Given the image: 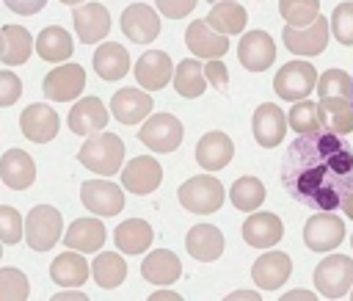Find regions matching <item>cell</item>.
I'll return each mask as SVG.
<instances>
[{
	"mask_svg": "<svg viewBox=\"0 0 353 301\" xmlns=\"http://www.w3.org/2000/svg\"><path fill=\"white\" fill-rule=\"evenodd\" d=\"M284 191L312 210H339L353 191V149L334 133H301L281 157Z\"/></svg>",
	"mask_w": 353,
	"mask_h": 301,
	"instance_id": "obj_1",
	"label": "cell"
},
{
	"mask_svg": "<svg viewBox=\"0 0 353 301\" xmlns=\"http://www.w3.org/2000/svg\"><path fill=\"white\" fill-rule=\"evenodd\" d=\"M77 160L88 171H94V174L113 177V174H119V168L124 163V144L113 133H102V130L99 133H91L88 141L80 146Z\"/></svg>",
	"mask_w": 353,
	"mask_h": 301,
	"instance_id": "obj_2",
	"label": "cell"
},
{
	"mask_svg": "<svg viewBox=\"0 0 353 301\" xmlns=\"http://www.w3.org/2000/svg\"><path fill=\"white\" fill-rule=\"evenodd\" d=\"M63 232V218L52 204H36L22 221V237L33 251H50Z\"/></svg>",
	"mask_w": 353,
	"mask_h": 301,
	"instance_id": "obj_3",
	"label": "cell"
},
{
	"mask_svg": "<svg viewBox=\"0 0 353 301\" xmlns=\"http://www.w3.org/2000/svg\"><path fill=\"white\" fill-rule=\"evenodd\" d=\"M176 196L188 213H199V215H210V213H218L223 207V185L212 174L185 179L179 185Z\"/></svg>",
	"mask_w": 353,
	"mask_h": 301,
	"instance_id": "obj_4",
	"label": "cell"
},
{
	"mask_svg": "<svg viewBox=\"0 0 353 301\" xmlns=\"http://www.w3.org/2000/svg\"><path fill=\"white\" fill-rule=\"evenodd\" d=\"M314 287L325 298H342L353 287V257L331 254L314 268Z\"/></svg>",
	"mask_w": 353,
	"mask_h": 301,
	"instance_id": "obj_5",
	"label": "cell"
},
{
	"mask_svg": "<svg viewBox=\"0 0 353 301\" xmlns=\"http://www.w3.org/2000/svg\"><path fill=\"white\" fill-rule=\"evenodd\" d=\"M182 135H185V127H182V122H179L176 116H171V113H154V116H149V119L143 122V127L138 130V141H141L143 146H149L152 152H160V155L179 149Z\"/></svg>",
	"mask_w": 353,
	"mask_h": 301,
	"instance_id": "obj_6",
	"label": "cell"
},
{
	"mask_svg": "<svg viewBox=\"0 0 353 301\" xmlns=\"http://www.w3.org/2000/svg\"><path fill=\"white\" fill-rule=\"evenodd\" d=\"M281 41H284V47H287L292 55H301V58L320 55V52L325 50V44H328V19L317 14V17H314L309 25H303V28L284 25Z\"/></svg>",
	"mask_w": 353,
	"mask_h": 301,
	"instance_id": "obj_7",
	"label": "cell"
},
{
	"mask_svg": "<svg viewBox=\"0 0 353 301\" xmlns=\"http://www.w3.org/2000/svg\"><path fill=\"white\" fill-rule=\"evenodd\" d=\"M314 83H317V69H314L309 61L298 58V61L284 64V66L276 72V77H273V91H276L281 99H303V97L312 94Z\"/></svg>",
	"mask_w": 353,
	"mask_h": 301,
	"instance_id": "obj_8",
	"label": "cell"
},
{
	"mask_svg": "<svg viewBox=\"0 0 353 301\" xmlns=\"http://www.w3.org/2000/svg\"><path fill=\"white\" fill-rule=\"evenodd\" d=\"M342 240H345V221L334 215V210L314 213L303 226V243L317 254L336 249Z\"/></svg>",
	"mask_w": 353,
	"mask_h": 301,
	"instance_id": "obj_9",
	"label": "cell"
},
{
	"mask_svg": "<svg viewBox=\"0 0 353 301\" xmlns=\"http://www.w3.org/2000/svg\"><path fill=\"white\" fill-rule=\"evenodd\" d=\"M85 88V69L80 64H61L44 75L41 91L52 102H72Z\"/></svg>",
	"mask_w": 353,
	"mask_h": 301,
	"instance_id": "obj_10",
	"label": "cell"
},
{
	"mask_svg": "<svg viewBox=\"0 0 353 301\" xmlns=\"http://www.w3.org/2000/svg\"><path fill=\"white\" fill-rule=\"evenodd\" d=\"M80 199L94 215H116L124 210V191L110 179H85L80 185Z\"/></svg>",
	"mask_w": 353,
	"mask_h": 301,
	"instance_id": "obj_11",
	"label": "cell"
},
{
	"mask_svg": "<svg viewBox=\"0 0 353 301\" xmlns=\"http://www.w3.org/2000/svg\"><path fill=\"white\" fill-rule=\"evenodd\" d=\"M19 127H22V135L33 144H47L58 135V127H61V119L58 113L47 105V102H33L22 110L19 116Z\"/></svg>",
	"mask_w": 353,
	"mask_h": 301,
	"instance_id": "obj_12",
	"label": "cell"
},
{
	"mask_svg": "<svg viewBox=\"0 0 353 301\" xmlns=\"http://www.w3.org/2000/svg\"><path fill=\"white\" fill-rule=\"evenodd\" d=\"M121 30L135 44H149L160 36V17L146 3H132L121 14Z\"/></svg>",
	"mask_w": 353,
	"mask_h": 301,
	"instance_id": "obj_13",
	"label": "cell"
},
{
	"mask_svg": "<svg viewBox=\"0 0 353 301\" xmlns=\"http://www.w3.org/2000/svg\"><path fill=\"white\" fill-rule=\"evenodd\" d=\"M251 127H254V138L259 146L265 149H273L284 141L287 135V116L284 110L276 105V102H262L256 110H254V119H251Z\"/></svg>",
	"mask_w": 353,
	"mask_h": 301,
	"instance_id": "obj_14",
	"label": "cell"
},
{
	"mask_svg": "<svg viewBox=\"0 0 353 301\" xmlns=\"http://www.w3.org/2000/svg\"><path fill=\"white\" fill-rule=\"evenodd\" d=\"M121 171V185L130 191V193H152L160 182H163V166L149 157V155H141V157H132Z\"/></svg>",
	"mask_w": 353,
	"mask_h": 301,
	"instance_id": "obj_15",
	"label": "cell"
},
{
	"mask_svg": "<svg viewBox=\"0 0 353 301\" xmlns=\"http://www.w3.org/2000/svg\"><path fill=\"white\" fill-rule=\"evenodd\" d=\"M237 58L248 72H265L276 61V41L265 30L243 33L237 44Z\"/></svg>",
	"mask_w": 353,
	"mask_h": 301,
	"instance_id": "obj_16",
	"label": "cell"
},
{
	"mask_svg": "<svg viewBox=\"0 0 353 301\" xmlns=\"http://www.w3.org/2000/svg\"><path fill=\"white\" fill-rule=\"evenodd\" d=\"M232 157H234V144H232V138H229L226 133H221V130L204 133V135L199 138V144H196V163H199L201 168H207V171H221V168H226V166L232 163Z\"/></svg>",
	"mask_w": 353,
	"mask_h": 301,
	"instance_id": "obj_17",
	"label": "cell"
},
{
	"mask_svg": "<svg viewBox=\"0 0 353 301\" xmlns=\"http://www.w3.org/2000/svg\"><path fill=\"white\" fill-rule=\"evenodd\" d=\"M72 22H74L77 39L83 44H97L110 33V14L102 3H85V6L74 8Z\"/></svg>",
	"mask_w": 353,
	"mask_h": 301,
	"instance_id": "obj_18",
	"label": "cell"
},
{
	"mask_svg": "<svg viewBox=\"0 0 353 301\" xmlns=\"http://www.w3.org/2000/svg\"><path fill=\"white\" fill-rule=\"evenodd\" d=\"M185 44L199 58H223L229 52V36L212 30L204 19H196L185 30Z\"/></svg>",
	"mask_w": 353,
	"mask_h": 301,
	"instance_id": "obj_19",
	"label": "cell"
},
{
	"mask_svg": "<svg viewBox=\"0 0 353 301\" xmlns=\"http://www.w3.org/2000/svg\"><path fill=\"white\" fill-rule=\"evenodd\" d=\"M290 273H292V260L287 251H268L256 257V262L251 265V279L262 290H279L290 279Z\"/></svg>",
	"mask_w": 353,
	"mask_h": 301,
	"instance_id": "obj_20",
	"label": "cell"
},
{
	"mask_svg": "<svg viewBox=\"0 0 353 301\" xmlns=\"http://www.w3.org/2000/svg\"><path fill=\"white\" fill-rule=\"evenodd\" d=\"M171 72H174V64H171L168 52H163V50H149L135 61V80L146 91L165 88L171 83Z\"/></svg>",
	"mask_w": 353,
	"mask_h": 301,
	"instance_id": "obj_21",
	"label": "cell"
},
{
	"mask_svg": "<svg viewBox=\"0 0 353 301\" xmlns=\"http://www.w3.org/2000/svg\"><path fill=\"white\" fill-rule=\"evenodd\" d=\"M243 240L254 249H270L284 237V224L273 213H251L240 229Z\"/></svg>",
	"mask_w": 353,
	"mask_h": 301,
	"instance_id": "obj_22",
	"label": "cell"
},
{
	"mask_svg": "<svg viewBox=\"0 0 353 301\" xmlns=\"http://www.w3.org/2000/svg\"><path fill=\"white\" fill-rule=\"evenodd\" d=\"M108 124V108L102 105L99 97H85V99H77L69 110V130L74 135H91V133H99L105 130Z\"/></svg>",
	"mask_w": 353,
	"mask_h": 301,
	"instance_id": "obj_23",
	"label": "cell"
},
{
	"mask_svg": "<svg viewBox=\"0 0 353 301\" xmlns=\"http://www.w3.org/2000/svg\"><path fill=\"white\" fill-rule=\"evenodd\" d=\"M223 246H226L223 232H221L218 226H212V224H199V226H193V229L188 232V237H185L188 254H190L193 260H199V262H212V260H218V257L223 254Z\"/></svg>",
	"mask_w": 353,
	"mask_h": 301,
	"instance_id": "obj_24",
	"label": "cell"
},
{
	"mask_svg": "<svg viewBox=\"0 0 353 301\" xmlns=\"http://www.w3.org/2000/svg\"><path fill=\"white\" fill-rule=\"evenodd\" d=\"M110 113L121 124H138L152 113V97L138 88H121L110 99Z\"/></svg>",
	"mask_w": 353,
	"mask_h": 301,
	"instance_id": "obj_25",
	"label": "cell"
},
{
	"mask_svg": "<svg viewBox=\"0 0 353 301\" xmlns=\"http://www.w3.org/2000/svg\"><path fill=\"white\" fill-rule=\"evenodd\" d=\"M0 179L11 188V191H25L33 185L36 179V166L33 157L25 149H8L0 157Z\"/></svg>",
	"mask_w": 353,
	"mask_h": 301,
	"instance_id": "obj_26",
	"label": "cell"
},
{
	"mask_svg": "<svg viewBox=\"0 0 353 301\" xmlns=\"http://www.w3.org/2000/svg\"><path fill=\"white\" fill-rule=\"evenodd\" d=\"M141 273H143L146 282L165 287V284H174V282L179 279L182 262H179V257H176L174 251H168V249H154V251H149V254L143 257Z\"/></svg>",
	"mask_w": 353,
	"mask_h": 301,
	"instance_id": "obj_27",
	"label": "cell"
},
{
	"mask_svg": "<svg viewBox=\"0 0 353 301\" xmlns=\"http://www.w3.org/2000/svg\"><path fill=\"white\" fill-rule=\"evenodd\" d=\"M63 243L72 249V251H83V254H91V251H99L102 243H105V226L99 218H77L72 221V226L61 235Z\"/></svg>",
	"mask_w": 353,
	"mask_h": 301,
	"instance_id": "obj_28",
	"label": "cell"
},
{
	"mask_svg": "<svg viewBox=\"0 0 353 301\" xmlns=\"http://www.w3.org/2000/svg\"><path fill=\"white\" fill-rule=\"evenodd\" d=\"M94 72L108 83L121 80L130 72V52L116 41L99 44L97 52H94Z\"/></svg>",
	"mask_w": 353,
	"mask_h": 301,
	"instance_id": "obj_29",
	"label": "cell"
},
{
	"mask_svg": "<svg viewBox=\"0 0 353 301\" xmlns=\"http://www.w3.org/2000/svg\"><path fill=\"white\" fill-rule=\"evenodd\" d=\"M33 36L22 25H3L0 28V61L6 66H19L30 58Z\"/></svg>",
	"mask_w": 353,
	"mask_h": 301,
	"instance_id": "obj_30",
	"label": "cell"
},
{
	"mask_svg": "<svg viewBox=\"0 0 353 301\" xmlns=\"http://www.w3.org/2000/svg\"><path fill=\"white\" fill-rule=\"evenodd\" d=\"M50 279L55 282V284H61V287H80L85 279H88V262H85V257L77 251H63V254H58L55 260H52V265H50Z\"/></svg>",
	"mask_w": 353,
	"mask_h": 301,
	"instance_id": "obj_31",
	"label": "cell"
},
{
	"mask_svg": "<svg viewBox=\"0 0 353 301\" xmlns=\"http://www.w3.org/2000/svg\"><path fill=\"white\" fill-rule=\"evenodd\" d=\"M204 22L212 30L232 36V33H243V28L248 22V11L234 0H218V3H212V8H210Z\"/></svg>",
	"mask_w": 353,
	"mask_h": 301,
	"instance_id": "obj_32",
	"label": "cell"
},
{
	"mask_svg": "<svg viewBox=\"0 0 353 301\" xmlns=\"http://www.w3.org/2000/svg\"><path fill=\"white\" fill-rule=\"evenodd\" d=\"M113 240L121 254H143L152 246V226L143 218H127L116 226Z\"/></svg>",
	"mask_w": 353,
	"mask_h": 301,
	"instance_id": "obj_33",
	"label": "cell"
},
{
	"mask_svg": "<svg viewBox=\"0 0 353 301\" xmlns=\"http://www.w3.org/2000/svg\"><path fill=\"white\" fill-rule=\"evenodd\" d=\"M74 44H72V36L58 28V25H47L39 36H36V52L41 61H50V64H61L72 55Z\"/></svg>",
	"mask_w": 353,
	"mask_h": 301,
	"instance_id": "obj_34",
	"label": "cell"
},
{
	"mask_svg": "<svg viewBox=\"0 0 353 301\" xmlns=\"http://www.w3.org/2000/svg\"><path fill=\"white\" fill-rule=\"evenodd\" d=\"M317 105H320L323 127H328V133H334V135L353 133V105L347 97H325Z\"/></svg>",
	"mask_w": 353,
	"mask_h": 301,
	"instance_id": "obj_35",
	"label": "cell"
},
{
	"mask_svg": "<svg viewBox=\"0 0 353 301\" xmlns=\"http://www.w3.org/2000/svg\"><path fill=\"white\" fill-rule=\"evenodd\" d=\"M91 276H94V282H97L102 290H113V287H119V284L124 282V276H127V262H124V257L116 254V251H102V254H97L94 262H91Z\"/></svg>",
	"mask_w": 353,
	"mask_h": 301,
	"instance_id": "obj_36",
	"label": "cell"
},
{
	"mask_svg": "<svg viewBox=\"0 0 353 301\" xmlns=\"http://www.w3.org/2000/svg\"><path fill=\"white\" fill-rule=\"evenodd\" d=\"M171 80H174V88L179 97H199L204 88H207V77H204V69L199 66L196 58H185L176 64V69L171 72Z\"/></svg>",
	"mask_w": 353,
	"mask_h": 301,
	"instance_id": "obj_37",
	"label": "cell"
},
{
	"mask_svg": "<svg viewBox=\"0 0 353 301\" xmlns=\"http://www.w3.org/2000/svg\"><path fill=\"white\" fill-rule=\"evenodd\" d=\"M265 193L268 191H265V185L256 177H237L234 185H232V191H229V199H232V204L237 210L251 213V210H256L265 202Z\"/></svg>",
	"mask_w": 353,
	"mask_h": 301,
	"instance_id": "obj_38",
	"label": "cell"
},
{
	"mask_svg": "<svg viewBox=\"0 0 353 301\" xmlns=\"http://www.w3.org/2000/svg\"><path fill=\"white\" fill-rule=\"evenodd\" d=\"M287 124L301 135V133H317L323 130V116H320V105L312 99H295V105L287 113Z\"/></svg>",
	"mask_w": 353,
	"mask_h": 301,
	"instance_id": "obj_39",
	"label": "cell"
},
{
	"mask_svg": "<svg viewBox=\"0 0 353 301\" xmlns=\"http://www.w3.org/2000/svg\"><path fill=\"white\" fill-rule=\"evenodd\" d=\"M279 14L284 17V25L303 28L320 14V0H279Z\"/></svg>",
	"mask_w": 353,
	"mask_h": 301,
	"instance_id": "obj_40",
	"label": "cell"
},
{
	"mask_svg": "<svg viewBox=\"0 0 353 301\" xmlns=\"http://www.w3.org/2000/svg\"><path fill=\"white\" fill-rule=\"evenodd\" d=\"M314 88H317L320 99H325V97H347L350 99V75L342 69H325L317 77Z\"/></svg>",
	"mask_w": 353,
	"mask_h": 301,
	"instance_id": "obj_41",
	"label": "cell"
},
{
	"mask_svg": "<svg viewBox=\"0 0 353 301\" xmlns=\"http://www.w3.org/2000/svg\"><path fill=\"white\" fill-rule=\"evenodd\" d=\"M28 293L30 284L19 268H0V301H22Z\"/></svg>",
	"mask_w": 353,
	"mask_h": 301,
	"instance_id": "obj_42",
	"label": "cell"
},
{
	"mask_svg": "<svg viewBox=\"0 0 353 301\" xmlns=\"http://www.w3.org/2000/svg\"><path fill=\"white\" fill-rule=\"evenodd\" d=\"M331 30H334V39L345 47H353V0H345L334 8L331 14Z\"/></svg>",
	"mask_w": 353,
	"mask_h": 301,
	"instance_id": "obj_43",
	"label": "cell"
},
{
	"mask_svg": "<svg viewBox=\"0 0 353 301\" xmlns=\"http://www.w3.org/2000/svg\"><path fill=\"white\" fill-rule=\"evenodd\" d=\"M22 240V215L17 207L0 204V243H19Z\"/></svg>",
	"mask_w": 353,
	"mask_h": 301,
	"instance_id": "obj_44",
	"label": "cell"
},
{
	"mask_svg": "<svg viewBox=\"0 0 353 301\" xmlns=\"http://www.w3.org/2000/svg\"><path fill=\"white\" fill-rule=\"evenodd\" d=\"M19 97H22V80L14 72L0 69V108L14 105Z\"/></svg>",
	"mask_w": 353,
	"mask_h": 301,
	"instance_id": "obj_45",
	"label": "cell"
},
{
	"mask_svg": "<svg viewBox=\"0 0 353 301\" xmlns=\"http://www.w3.org/2000/svg\"><path fill=\"white\" fill-rule=\"evenodd\" d=\"M157 11L165 14L168 19H182L196 8V0H154Z\"/></svg>",
	"mask_w": 353,
	"mask_h": 301,
	"instance_id": "obj_46",
	"label": "cell"
},
{
	"mask_svg": "<svg viewBox=\"0 0 353 301\" xmlns=\"http://www.w3.org/2000/svg\"><path fill=\"white\" fill-rule=\"evenodd\" d=\"M201 69H204L207 83H212L218 91H226V86H229V72H226V66H223L221 58H210V64L201 66Z\"/></svg>",
	"mask_w": 353,
	"mask_h": 301,
	"instance_id": "obj_47",
	"label": "cell"
},
{
	"mask_svg": "<svg viewBox=\"0 0 353 301\" xmlns=\"http://www.w3.org/2000/svg\"><path fill=\"white\" fill-rule=\"evenodd\" d=\"M14 14H22V17H30V14H39L47 0H3Z\"/></svg>",
	"mask_w": 353,
	"mask_h": 301,
	"instance_id": "obj_48",
	"label": "cell"
},
{
	"mask_svg": "<svg viewBox=\"0 0 353 301\" xmlns=\"http://www.w3.org/2000/svg\"><path fill=\"white\" fill-rule=\"evenodd\" d=\"M256 298H259L256 290H234V293H229V301H256Z\"/></svg>",
	"mask_w": 353,
	"mask_h": 301,
	"instance_id": "obj_49",
	"label": "cell"
},
{
	"mask_svg": "<svg viewBox=\"0 0 353 301\" xmlns=\"http://www.w3.org/2000/svg\"><path fill=\"white\" fill-rule=\"evenodd\" d=\"M55 298H58V301H83V298H88V295L80 293V290H63V293H55Z\"/></svg>",
	"mask_w": 353,
	"mask_h": 301,
	"instance_id": "obj_50",
	"label": "cell"
},
{
	"mask_svg": "<svg viewBox=\"0 0 353 301\" xmlns=\"http://www.w3.org/2000/svg\"><path fill=\"white\" fill-rule=\"evenodd\" d=\"M149 298H152V301H176L179 293H174V290H154Z\"/></svg>",
	"mask_w": 353,
	"mask_h": 301,
	"instance_id": "obj_51",
	"label": "cell"
},
{
	"mask_svg": "<svg viewBox=\"0 0 353 301\" xmlns=\"http://www.w3.org/2000/svg\"><path fill=\"white\" fill-rule=\"evenodd\" d=\"M284 298H290V301H312L314 293H312V290H290Z\"/></svg>",
	"mask_w": 353,
	"mask_h": 301,
	"instance_id": "obj_52",
	"label": "cell"
},
{
	"mask_svg": "<svg viewBox=\"0 0 353 301\" xmlns=\"http://www.w3.org/2000/svg\"><path fill=\"white\" fill-rule=\"evenodd\" d=\"M339 207L345 210V215H347V218H353V191H350V193L342 199V204H339Z\"/></svg>",
	"mask_w": 353,
	"mask_h": 301,
	"instance_id": "obj_53",
	"label": "cell"
},
{
	"mask_svg": "<svg viewBox=\"0 0 353 301\" xmlns=\"http://www.w3.org/2000/svg\"><path fill=\"white\" fill-rule=\"evenodd\" d=\"M58 3H66V6H77V3H83V0H58Z\"/></svg>",
	"mask_w": 353,
	"mask_h": 301,
	"instance_id": "obj_54",
	"label": "cell"
},
{
	"mask_svg": "<svg viewBox=\"0 0 353 301\" xmlns=\"http://www.w3.org/2000/svg\"><path fill=\"white\" fill-rule=\"evenodd\" d=\"M350 105H353V77H350Z\"/></svg>",
	"mask_w": 353,
	"mask_h": 301,
	"instance_id": "obj_55",
	"label": "cell"
},
{
	"mask_svg": "<svg viewBox=\"0 0 353 301\" xmlns=\"http://www.w3.org/2000/svg\"><path fill=\"white\" fill-rule=\"evenodd\" d=\"M207 3H218V0H207Z\"/></svg>",
	"mask_w": 353,
	"mask_h": 301,
	"instance_id": "obj_56",
	"label": "cell"
},
{
	"mask_svg": "<svg viewBox=\"0 0 353 301\" xmlns=\"http://www.w3.org/2000/svg\"><path fill=\"white\" fill-rule=\"evenodd\" d=\"M0 257H3V249H0Z\"/></svg>",
	"mask_w": 353,
	"mask_h": 301,
	"instance_id": "obj_57",
	"label": "cell"
},
{
	"mask_svg": "<svg viewBox=\"0 0 353 301\" xmlns=\"http://www.w3.org/2000/svg\"><path fill=\"white\" fill-rule=\"evenodd\" d=\"M350 246H353V237H350Z\"/></svg>",
	"mask_w": 353,
	"mask_h": 301,
	"instance_id": "obj_58",
	"label": "cell"
}]
</instances>
